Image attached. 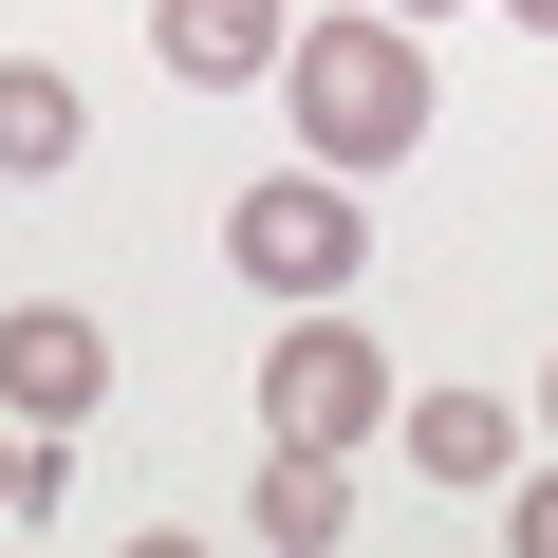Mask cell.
I'll use <instances>...</instances> for the list:
<instances>
[{"mask_svg": "<svg viewBox=\"0 0 558 558\" xmlns=\"http://www.w3.org/2000/svg\"><path fill=\"white\" fill-rule=\"evenodd\" d=\"M373 410H391V354L336 336L317 299H299V336H260V447H354Z\"/></svg>", "mask_w": 558, "mask_h": 558, "instance_id": "2", "label": "cell"}, {"mask_svg": "<svg viewBox=\"0 0 558 558\" xmlns=\"http://www.w3.org/2000/svg\"><path fill=\"white\" fill-rule=\"evenodd\" d=\"M223 260L260 279V299H336V279L373 260V223H354V186H299V168H279V186L223 205Z\"/></svg>", "mask_w": 558, "mask_h": 558, "instance_id": "3", "label": "cell"}, {"mask_svg": "<svg viewBox=\"0 0 558 558\" xmlns=\"http://www.w3.org/2000/svg\"><path fill=\"white\" fill-rule=\"evenodd\" d=\"M502 20H521V38H558V0H502Z\"/></svg>", "mask_w": 558, "mask_h": 558, "instance_id": "11", "label": "cell"}, {"mask_svg": "<svg viewBox=\"0 0 558 558\" xmlns=\"http://www.w3.org/2000/svg\"><path fill=\"white\" fill-rule=\"evenodd\" d=\"M0 410H20V428H94L112 410V336L75 299H20V317H0Z\"/></svg>", "mask_w": 558, "mask_h": 558, "instance_id": "4", "label": "cell"}, {"mask_svg": "<svg viewBox=\"0 0 558 558\" xmlns=\"http://www.w3.org/2000/svg\"><path fill=\"white\" fill-rule=\"evenodd\" d=\"M149 38H168L186 94H242V75H279V38H299V20H279V0H168Z\"/></svg>", "mask_w": 558, "mask_h": 558, "instance_id": "5", "label": "cell"}, {"mask_svg": "<svg viewBox=\"0 0 558 558\" xmlns=\"http://www.w3.org/2000/svg\"><path fill=\"white\" fill-rule=\"evenodd\" d=\"M539 428H558V354H539Z\"/></svg>", "mask_w": 558, "mask_h": 558, "instance_id": "13", "label": "cell"}, {"mask_svg": "<svg viewBox=\"0 0 558 558\" xmlns=\"http://www.w3.org/2000/svg\"><path fill=\"white\" fill-rule=\"evenodd\" d=\"M391 20H465V0H391Z\"/></svg>", "mask_w": 558, "mask_h": 558, "instance_id": "12", "label": "cell"}, {"mask_svg": "<svg viewBox=\"0 0 558 558\" xmlns=\"http://www.w3.org/2000/svg\"><path fill=\"white\" fill-rule=\"evenodd\" d=\"M75 131H94V94H75L57 57H0V186H38V168H75Z\"/></svg>", "mask_w": 558, "mask_h": 558, "instance_id": "7", "label": "cell"}, {"mask_svg": "<svg viewBox=\"0 0 558 558\" xmlns=\"http://www.w3.org/2000/svg\"><path fill=\"white\" fill-rule=\"evenodd\" d=\"M279 75H299V149H317V168H410V149H428V38L391 20V0L299 20Z\"/></svg>", "mask_w": 558, "mask_h": 558, "instance_id": "1", "label": "cell"}, {"mask_svg": "<svg viewBox=\"0 0 558 558\" xmlns=\"http://www.w3.org/2000/svg\"><path fill=\"white\" fill-rule=\"evenodd\" d=\"M391 447H410L428 484H502V465H521V410H502V391H410Z\"/></svg>", "mask_w": 558, "mask_h": 558, "instance_id": "6", "label": "cell"}, {"mask_svg": "<svg viewBox=\"0 0 558 558\" xmlns=\"http://www.w3.org/2000/svg\"><path fill=\"white\" fill-rule=\"evenodd\" d=\"M502 539H521V558H558V484H521V502H502Z\"/></svg>", "mask_w": 558, "mask_h": 558, "instance_id": "10", "label": "cell"}, {"mask_svg": "<svg viewBox=\"0 0 558 558\" xmlns=\"http://www.w3.org/2000/svg\"><path fill=\"white\" fill-rule=\"evenodd\" d=\"M57 484H75L57 428H0V521H57Z\"/></svg>", "mask_w": 558, "mask_h": 558, "instance_id": "9", "label": "cell"}, {"mask_svg": "<svg viewBox=\"0 0 558 558\" xmlns=\"http://www.w3.org/2000/svg\"><path fill=\"white\" fill-rule=\"evenodd\" d=\"M336 521H354V484H336V447H260V502H242V539H260V558H317Z\"/></svg>", "mask_w": 558, "mask_h": 558, "instance_id": "8", "label": "cell"}]
</instances>
